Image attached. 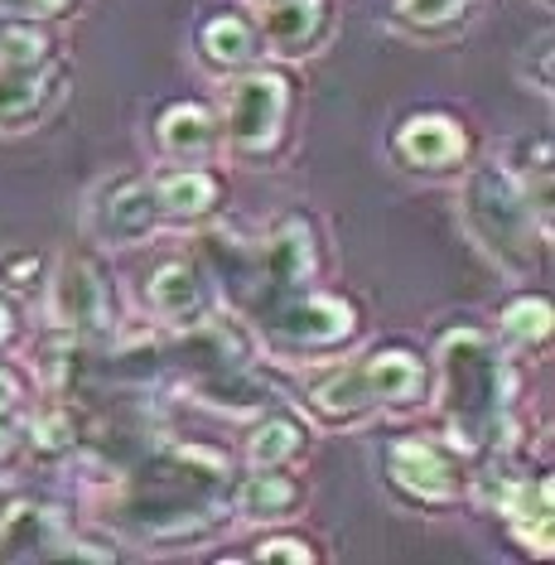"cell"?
<instances>
[{"label":"cell","mask_w":555,"mask_h":565,"mask_svg":"<svg viewBox=\"0 0 555 565\" xmlns=\"http://www.w3.org/2000/svg\"><path fill=\"white\" fill-rule=\"evenodd\" d=\"M440 372H445V420L449 440L459 449H483L502 430V406H508V372L502 353L479 329H455L440 343Z\"/></svg>","instance_id":"6da1fadb"},{"label":"cell","mask_w":555,"mask_h":565,"mask_svg":"<svg viewBox=\"0 0 555 565\" xmlns=\"http://www.w3.org/2000/svg\"><path fill=\"white\" fill-rule=\"evenodd\" d=\"M463 223L469 233L483 242L488 256L502 262L512 276H526V266L536 262V217L526 209L517 179H512L502 164H479L469 179H463Z\"/></svg>","instance_id":"7a4b0ae2"},{"label":"cell","mask_w":555,"mask_h":565,"mask_svg":"<svg viewBox=\"0 0 555 565\" xmlns=\"http://www.w3.org/2000/svg\"><path fill=\"white\" fill-rule=\"evenodd\" d=\"M290 107V83L280 78L276 68L247 73L227 87V117H223V136L232 150L242 156H256L270 140L280 136V121H286Z\"/></svg>","instance_id":"3957f363"},{"label":"cell","mask_w":555,"mask_h":565,"mask_svg":"<svg viewBox=\"0 0 555 565\" xmlns=\"http://www.w3.org/2000/svg\"><path fill=\"white\" fill-rule=\"evenodd\" d=\"M266 333L290 353L333 349L353 333V305L339 295H286L266 305Z\"/></svg>","instance_id":"277c9868"},{"label":"cell","mask_w":555,"mask_h":565,"mask_svg":"<svg viewBox=\"0 0 555 565\" xmlns=\"http://www.w3.org/2000/svg\"><path fill=\"white\" fill-rule=\"evenodd\" d=\"M160 223V199H154V184L140 174H116L111 184L97 189L93 199V233L111 247H131V242H146Z\"/></svg>","instance_id":"5b68a950"},{"label":"cell","mask_w":555,"mask_h":565,"mask_svg":"<svg viewBox=\"0 0 555 565\" xmlns=\"http://www.w3.org/2000/svg\"><path fill=\"white\" fill-rule=\"evenodd\" d=\"M54 319L73 339H107L111 329V295L102 276L77 256H63L54 276Z\"/></svg>","instance_id":"8992f818"},{"label":"cell","mask_w":555,"mask_h":565,"mask_svg":"<svg viewBox=\"0 0 555 565\" xmlns=\"http://www.w3.org/2000/svg\"><path fill=\"white\" fill-rule=\"evenodd\" d=\"M309 271H314V242H309L305 223H280L276 233L256 247L252 280H256V290L266 295V305L295 295L309 280Z\"/></svg>","instance_id":"52a82bcc"},{"label":"cell","mask_w":555,"mask_h":565,"mask_svg":"<svg viewBox=\"0 0 555 565\" xmlns=\"http://www.w3.org/2000/svg\"><path fill=\"white\" fill-rule=\"evenodd\" d=\"M386 473H392V483L402 488L410 503H425V508H445L459 493L455 465L430 440H396L386 449Z\"/></svg>","instance_id":"ba28073f"},{"label":"cell","mask_w":555,"mask_h":565,"mask_svg":"<svg viewBox=\"0 0 555 565\" xmlns=\"http://www.w3.org/2000/svg\"><path fill=\"white\" fill-rule=\"evenodd\" d=\"M68 546L58 512L44 503H10L0 518V561H58Z\"/></svg>","instance_id":"9c48e42d"},{"label":"cell","mask_w":555,"mask_h":565,"mask_svg":"<svg viewBox=\"0 0 555 565\" xmlns=\"http://www.w3.org/2000/svg\"><path fill=\"white\" fill-rule=\"evenodd\" d=\"M396 156H402L410 170H449V164L463 160V131L455 117H445V111H420V117H410L402 131H396Z\"/></svg>","instance_id":"30bf717a"},{"label":"cell","mask_w":555,"mask_h":565,"mask_svg":"<svg viewBox=\"0 0 555 565\" xmlns=\"http://www.w3.org/2000/svg\"><path fill=\"white\" fill-rule=\"evenodd\" d=\"M146 305L164 319V324L189 329V324H199V319H209V286H203L199 266L164 262L160 271L146 280Z\"/></svg>","instance_id":"8fae6325"},{"label":"cell","mask_w":555,"mask_h":565,"mask_svg":"<svg viewBox=\"0 0 555 565\" xmlns=\"http://www.w3.org/2000/svg\"><path fill=\"white\" fill-rule=\"evenodd\" d=\"M324 24H329V0H270L262 10V40L276 54L300 58L319 44Z\"/></svg>","instance_id":"7c38bea8"},{"label":"cell","mask_w":555,"mask_h":565,"mask_svg":"<svg viewBox=\"0 0 555 565\" xmlns=\"http://www.w3.org/2000/svg\"><path fill=\"white\" fill-rule=\"evenodd\" d=\"M363 382L377 406H416L425 396V367L406 349H382L363 363Z\"/></svg>","instance_id":"4fadbf2b"},{"label":"cell","mask_w":555,"mask_h":565,"mask_svg":"<svg viewBox=\"0 0 555 565\" xmlns=\"http://www.w3.org/2000/svg\"><path fill=\"white\" fill-rule=\"evenodd\" d=\"M498 512L512 522V536H517L526 551L546 556L551 551V473H541V483L517 479Z\"/></svg>","instance_id":"5bb4252c"},{"label":"cell","mask_w":555,"mask_h":565,"mask_svg":"<svg viewBox=\"0 0 555 565\" xmlns=\"http://www.w3.org/2000/svg\"><path fill=\"white\" fill-rule=\"evenodd\" d=\"M160 150L174 160H203L213 150L217 140V121L209 107H199V102H174L170 111L160 117Z\"/></svg>","instance_id":"9a60e30c"},{"label":"cell","mask_w":555,"mask_h":565,"mask_svg":"<svg viewBox=\"0 0 555 565\" xmlns=\"http://www.w3.org/2000/svg\"><path fill=\"white\" fill-rule=\"evenodd\" d=\"M58 68L54 63H39V68H15V63H0V121H24L54 97Z\"/></svg>","instance_id":"2e32d148"},{"label":"cell","mask_w":555,"mask_h":565,"mask_svg":"<svg viewBox=\"0 0 555 565\" xmlns=\"http://www.w3.org/2000/svg\"><path fill=\"white\" fill-rule=\"evenodd\" d=\"M300 508V483L286 479L280 469H256L247 483L237 488V512L247 522H280Z\"/></svg>","instance_id":"e0dca14e"},{"label":"cell","mask_w":555,"mask_h":565,"mask_svg":"<svg viewBox=\"0 0 555 565\" xmlns=\"http://www.w3.org/2000/svg\"><path fill=\"white\" fill-rule=\"evenodd\" d=\"M199 49L203 58L213 63V68H242L252 54H256V30L247 24V15H232V10H223V15H213L209 24H203L199 34Z\"/></svg>","instance_id":"ac0fdd59"},{"label":"cell","mask_w":555,"mask_h":565,"mask_svg":"<svg viewBox=\"0 0 555 565\" xmlns=\"http://www.w3.org/2000/svg\"><path fill=\"white\" fill-rule=\"evenodd\" d=\"M154 199L164 217H203L217 203V184L203 170H179L154 179Z\"/></svg>","instance_id":"d6986e66"},{"label":"cell","mask_w":555,"mask_h":565,"mask_svg":"<svg viewBox=\"0 0 555 565\" xmlns=\"http://www.w3.org/2000/svg\"><path fill=\"white\" fill-rule=\"evenodd\" d=\"M184 358L193 367H209V372H237L242 367V339L213 319H199L189 324V339H184Z\"/></svg>","instance_id":"ffe728a7"},{"label":"cell","mask_w":555,"mask_h":565,"mask_svg":"<svg viewBox=\"0 0 555 565\" xmlns=\"http://www.w3.org/2000/svg\"><path fill=\"white\" fill-rule=\"evenodd\" d=\"M314 406H319V416H329V420H357L377 402H372V392L363 382V367H343V372H333L324 387H314Z\"/></svg>","instance_id":"44dd1931"},{"label":"cell","mask_w":555,"mask_h":565,"mask_svg":"<svg viewBox=\"0 0 555 565\" xmlns=\"http://www.w3.org/2000/svg\"><path fill=\"white\" fill-rule=\"evenodd\" d=\"M300 449V426L290 416H262L247 440V465L252 469H280Z\"/></svg>","instance_id":"7402d4cb"},{"label":"cell","mask_w":555,"mask_h":565,"mask_svg":"<svg viewBox=\"0 0 555 565\" xmlns=\"http://www.w3.org/2000/svg\"><path fill=\"white\" fill-rule=\"evenodd\" d=\"M551 300H541V295H526V300H512L508 310H502V333H508L512 343H546L551 339Z\"/></svg>","instance_id":"603a6c76"},{"label":"cell","mask_w":555,"mask_h":565,"mask_svg":"<svg viewBox=\"0 0 555 565\" xmlns=\"http://www.w3.org/2000/svg\"><path fill=\"white\" fill-rule=\"evenodd\" d=\"M0 63H15V68H39L49 63V34L34 20H10L0 24Z\"/></svg>","instance_id":"cb8c5ba5"},{"label":"cell","mask_w":555,"mask_h":565,"mask_svg":"<svg viewBox=\"0 0 555 565\" xmlns=\"http://www.w3.org/2000/svg\"><path fill=\"white\" fill-rule=\"evenodd\" d=\"M30 440L39 455H68L77 445V416L68 406H54V411H39L30 420Z\"/></svg>","instance_id":"d4e9b609"},{"label":"cell","mask_w":555,"mask_h":565,"mask_svg":"<svg viewBox=\"0 0 555 565\" xmlns=\"http://www.w3.org/2000/svg\"><path fill=\"white\" fill-rule=\"evenodd\" d=\"M463 10H469V0H396V20L410 24V30H449Z\"/></svg>","instance_id":"484cf974"},{"label":"cell","mask_w":555,"mask_h":565,"mask_svg":"<svg viewBox=\"0 0 555 565\" xmlns=\"http://www.w3.org/2000/svg\"><path fill=\"white\" fill-rule=\"evenodd\" d=\"M517 73H522L526 87H536L541 97H551V34H536V40L522 49Z\"/></svg>","instance_id":"4316f807"},{"label":"cell","mask_w":555,"mask_h":565,"mask_svg":"<svg viewBox=\"0 0 555 565\" xmlns=\"http://www.w3.org/2000/svg\"><path fill=\"white\" fill-rule=\"evenodd\" d=\"M256 561H286V565H309L314 551H309L300 536H270V542L256 546Z\"/></svg>","instance_id":"83f0119b"},{"label":"cell","mask_w":555,"mask_h":565,"mask_svg":"<svg viewBox=\"0 0 555 565\" xmlns=\"http://www.w3.org/2000/svg\"><path fill=\"white\" fill-rule=\"evenodd\" d=\"M6 280L10 286H34L39 280V256L34 252H15V256H6Z\"/></svg>","instance_id":"f1b7e54d"},{"label":"cell","mask_w":555,"mask_h":565,"mask_svg":"<svg viewBox=\"0 0 555 565\" xmlns=\"http://www.w3.org/2000/svg\"><path fill=\"white\" fill-rule=\"evenodd\" d=\"M15 402H20V382H15V372L0 367V411H15Z\"/></svg>","instance_id":"f546056e"},{"label":"cell","mask_w":555,"mask_h":565,"mask_svg":"<svg viewBox=\"0 0 555 565\" xmlns=\"http://www.w3.org/2000/svg\"><path fill=\"white\" fill-rule=\"evenodd\" d=\"M15 435H20L15 416H10V411H0V455H10V445H15Z\"/></svg>","instance_id":"4dcf8cb0"},{"label":"cell","mask_w":555,"mask_h":565,"mask_svg":"<svg viewBox=\"0 0 555 565\" xmlns=\"http://www.w3.org/2000/svg\"><path fill=\"white\" fill-rule=\"evenodd\" d=\"M6 333H10V310L0 305V339H6Z\"/></svg>","instance_id":"1f68e13d"}]
</instances>
